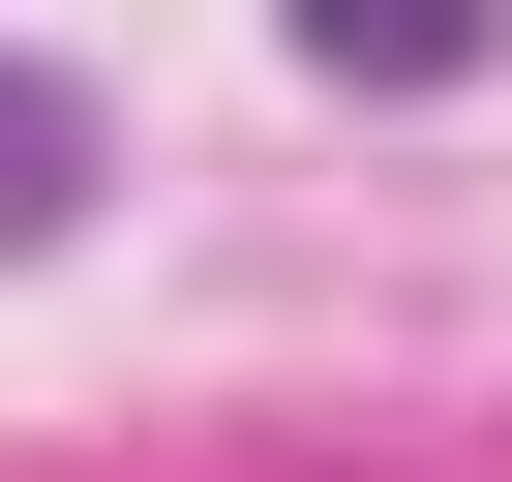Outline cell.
Instances as JSON below:
<instances>
[{
  "mask_svg": "<svg viewBox=\"0 0 512 482\" xmlns=\"http://www.w3.org/2000/svg\"><path fill=\"white\" fill-rule=\"evenodd\" d=\"M31 241H91V91L0 61V272H31Z\"/></svg>",
  "mask_w": 512,
  "mask_h": 482,
  "instance_id": "cell-1",
  "label": "cell"
},
{
  "mask_svg": "<svg viewBox=\"0 0 512 482\" xmlns=\"http://www.w3.org/2000/svg\"><path fill=\"white\" fill-rule=\"evenodd\" d=\"M482 31H512V0H302V61H332V91H452Z\"/></svg>",
  "mask_w": 512,
  "mask_h": 482,
  "instance_id": "cell-2",
  "label": "cell"
}]
</instances>
